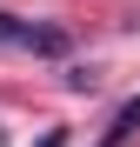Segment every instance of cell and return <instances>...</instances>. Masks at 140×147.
Segmentation results:
<instances>
[{"label":"cell","instance_id":"cell-1","mask_svg":"<svg viewBox=\"0 0 140 147\" xmlns=\"http://www.w3.org/2000/svg\"><path fill=\"white\" fill-rule=\"evenodd\" d=\"M0 47H13V54H47V60H60L74 40H67V27H47V20L0 13Z\"/></svg>","mask_w":140,"mask_h":147}]
</instances>
